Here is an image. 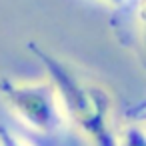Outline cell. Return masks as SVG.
<instances>
[{"label":"cell","instance_id":"obj_3","mask_svg":"<svg viewBox=\"0 0 146 146\" xmlns=\"http://www.w3.org/2000/svg\"><path fill=\"white\" fill-rule=\"evenodd\" d=\"M116 146H146L142 124H126L116 132Z\"/></svg>","mask_w":146,"mask_h":146},{"label":"cell","instance_id":"obj_1","mask_svg":"<svg viewBox=\"0 0 146 146\" xmlns=\"http://www.w3.org/2000/svg\"><path fill=\"white\" fill-rule=\"evenodd\" d=\"M28 50L46 70L64 122H70L92 146H116L114 98L96 80L86 78L68 60L44 50L36 42H28Z\"/></svg>","mask_w":146,"mask_h":146},{"label":"cell","instance_id":"obj_2","mask_svg":"<svg viewBox=\"0 0 146 146\" xmlns=\"http://www.w3.org/2000/svg\"><path fill=\"white\" fill-rule=\"evenodd\" d=\"M0 98L20 122L36 132L54 134L64 126V116L60 112L54 88L46 78H0Z\"/></svg>","mask_w":146,"mask_h":146},{"label":"cell","instance_id":"obj_4","mask_svg":"<svg viewBox=\"0 0 146 146\" xmlns=\"http://www.w3.org/2000/svg\"><path fill=\"white\" fill-rule=\"evenodd\" d=\"M0 146H32V144L22 136H18L16 132H12L10 128L0 124Z\"/></svg>","mask_w":146,"mask_h":146},{"label":"cell","instance_id":"obj_5","mask_svg":"<svg viewBox=\"0 0 146 146\" xmlns=\"http://www.w3.org/2000/svg\"><path fill=\"white\" fill-rule=\"evenodd\" d=\"M102 2H106V4H110V6H120L124 0H102Z\"/></svg>","mask_w":146,"mask_h":146}]
</instances>
